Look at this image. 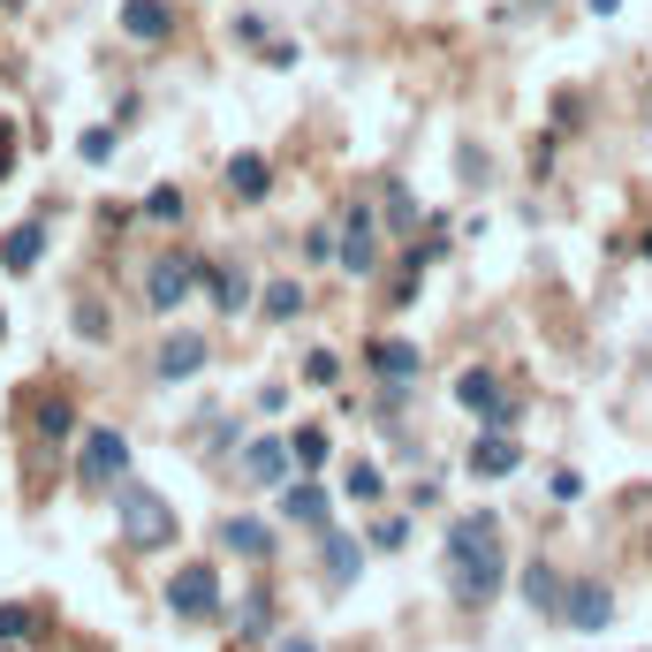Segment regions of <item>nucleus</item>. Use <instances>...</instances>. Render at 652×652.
I'll list each match as a JSON object with an SVG mask.
<instances>
[{"instance_id": "1", "label": "nucleus", "mask_w": 652, "mask_h": 652, "mask_svg": "<svg viewBox=\"0 0 652 652\" xmlns=\"http://www.w3.org/2000/svg\"><path fill=\"white\" fill-rule=\"evenodd\" d=\"M448 585H456L463 607H486L509 585V554H501V517L493 509L448 523Z\"/></svg>"}, {"instance_id": "2", "label": "nucleus", "mask_w": 652, "mask_h": 652, "mask_svg": "<svg viewBox=\"0 0 652 652\" xmlns=\"http://www.w3.org/2000/svg\"><path fill=\"white\" fill-rule=\"evenodd\" d=\"M115 531H122L130 554H160V546L175 539V509H167L152 486H122V493H115Z\"/></svg>"}, {"instance_id": "3", "label": "nucleus", "mask_w": 652, "mask_h": 652, "mask_svg": "<svg viewBox=\"0 0 652 652\" xmlns=\"http://www.w3.org/2000/svg\"><path fill=\"white\" fill-rule=\"evenodd\" d=\"M122 470H130V441H122L115 425H91V433H84V456H76V478H84L91 493H107Z\"/></svg>"}, {"instance_id": "4", "label": "nucleus", "mask_w": 652, "mask_h": 652, "mask_svg": "<svg viewBox=\"0 0 652 652\" xmlns=\"http://www.w3.org/2000/svg\"><path fill=\"white\" fill-rule=\"evenodd\" d=\"M167 607H175L183 622H213V615H220V569H205V562L175 569V577H167Z\"/></svg>"}, {"instance_id": "5", "label": "nucleus", "mask_w": 652, "mask_h": 652, "mask_svg": "<svg viewBox=\"0 0 652 652\" xmlns=\"http://www.w3.org/2000/svg\"><path fill=\"white\" fill-rule=\"evenodd\" d=\"M197 281H205V259H152V273H144V304H152V312H183Z\"/></svg>"}, {"instance_id": "6", "label": "nucleus", "mask_w": 652, "mask_h": 652, "mask_svg": "<svg viewBox=\"0 0 652 652\" xmlns=\"http://www.w3.org/2000/svg\"><path fill=\"white\" fill-rule=\"evenodd\" d=\"M562 622H569V630H607V622H615V591L599 585V577H577V585L562 591Z\"/></svg>"}, {"instance_id": "7", "label": "nucleus", "mask_w": 652, "mask_h": 652, "mask_svg": "<svg viewBox=\"0 0 652 652\" xmlns=\"http://www.w3.org/2000/svg\"><path fill=\"white\" fill-rule=\"evenodd\" d=\"M456 402L470 410V417H486V425H509V417H517V394L501 388L493 372H463V380H456Z\"/></svg>"}, {"instance_id": "8", "label": "nucleus", "mask_w": 652, "mask_h": 652, "mask_svg": "<svg viewBox=\"0 0 652 652\" xmlns=\"http://www.w3.org/2000/svg\"><path fill=\"white\" fill-rule=\"evenodd\" d=\"M205 357H213V349H205V334H191V326H183V334H167V341H160L152 372L175 388V380H197V372H205Z\"/></svg>"}, {"instance_id": "9", "label": "nucleus", "mask_w": 652, "mask_h": 652, "mask_svg": "<svg viewBox=\"0 0 652 652\" xmlns=\"http://www.w3.org/2000/svg\"><path fill=\"white\" fill-rule=\"evenodd\" d=\"M380 265V236H372V213L365 205H349V228H341V273H372Z\"/></svg>"}, {"instance_id": "10", "label": "nucleus", "mask_w": 652, "mask_h": 652, "mask_svg": "<svg viewBox=\"0 0 652 652\" xmlns=\"http://www.w3.org/2000/svg\"><path fill=\"white\" fill-rule=\"evenodd\" d=\"M175 31V8L167 0H122V39H137V46H160Z\"/></svg>"}, {"instance_id": "11", "label": "nucleus", "mask_w": 652, "mask_h": 652, "mask_svg": "<svg viewBox=\"0 0 652 652\" xmlns=\"http://www.w3.org/2000/svg\"><path fill=\"white\" fill-rule=\"evenodd\" d=\"M372 372H380L388 388H410V380L425 372V357H417V341H394V334H380V341H372Z\"/></svg>"}, {"instance_id": "12", "label": "nucleus", "mask_w": 652, "mask_h": 652, "mask_svg": "<svg viewBox=\"0 0 652 652\" xmlns=\"http://www.w3.org/2000/svg\"><path fill=\"white\" fill-rule=\"evenodd\" d=\"M509 470H523V448L493 425V433H478V448H470V478H509Z\"/></svg>"}, {"instance_id": "13", "label": "nucleus", "mask_w": 652, "mask_h": 652, "mask_svg": "<svg viewBox=\"0 0 652 652\" xmlns=\"http://www.w3.org/2000/svg\"><path fill=\"white\" fill-rule=\"evenodd\" d=\"M319 562H326V585H349V577H365V546L349 539V531H319Z\"/></svg>"}, {"instance_id": "14", "label": "nucleus", "mask_w": 652, "mask_h": 652, "mask_svg": "<svg viewBox=\"0 0 652 652\" xmlns=\"http://www.w3.org/2000/svg\"><path fill=\"white\" fill-rule=\"evenodd\" d=\"M39 259H46V220H23V228L0 236V265H8V273H31Z\"/></svg>"}, {"instance_id": "15", "label": "nucleus", "mask_w": 652, "mask_h": 652, "mask_svg": "<svg viewBox=\"0 0 652 652\" xmlns=\"http://www.w3.org/2000/svg\"><path fill=\"white\" fill-rule=\"evenodd\" d=\"M289 441H251V448H243V478H251V486H281V478H289Z\"/></svg>"}, {"instance_id": "16", "label": "nucleus", "mask_w": 652, "mask_h": 652, "mask_svg": "<svg viewBox=\"0 0 652 652\" xmlns=\"http://www.w3.org/2000/svg\"><path fill=\"white\" fill-rule=\"evenodd\" d=\"M228 191H236V197H251V205H259V197L273 191V167H265L259 152H236V160H228Z\"/></svg>"}, {"instance_id": "17", "label": "nucleus", "mask_w": 652, "mask_h": 652, "mask_svg": "<svg viewBox=\"0 0 652 652\" xmlns=\"http://www.w3.org/2000/svg\"><path fill=\"white\" fill-rule=\"evenodd\" d=\"M31 425H39V441H54V448H62L68 433H76V402H68V394H46V402L31 410Z\"/></svg>"}, {"instance_id": "18", "label": "nucleus", "mask_w": 652, "mask_h": 652, "mask_svg": "<svg viewBox=\"0 0 652 652\" xmlns=\"http://www.w3.org/2000/svg\"><path fill=\"white\" fill-rule=\"evenodd\" d=\"M265 630H273V591L251 585L243 599H236V638H265Z\"/></svg>"}, {"instance_id": "19", "label": "nucleus", "mask_w": 652, "mask_h": 652, "mask_svg": "<svg viewBox=\"0 0 652 652\" xmlns=\"http://www.w3.org/2000/svg\"><path fill=\"white\" fill-rule=\"evenodd\" d=\"M220 539H228L236 554H251V562H265V554H273V531H265L259 517H228V523H220Z\"/></svg>"}, {"instance_id": "20", "label": "nucleus", "mask_w": 652, "mask_h": 652, "mask_svg": "<svg viewBox=\"0 0 652 652\" xmlns=\"http://www.w3.org/2000/svg\"><path fill=\"white\" fill-rule=\"evenodd\" d=\"M281 517H289V523H312V531H326V493L312 486V478H304V486H289V493H281Z\"/></svg>"}, {"instance_id": "21", "label": "nucleus", "mask_w": 652, "mask_h": 652, "mask_svg": "<svg viewBox=\"0 0 652 652\" xmlns=\"http://www.w3.org/2000/svg\"><path fill=\"white\" fill-rule=\"evenodd\" d=\"M205 289H213V304H220V312H243V304H251V273H228V265H205Z\"/></svg>"}, {"instance_id": "22", "label": "nucleus", "mask_w": 652, "mask_h": 652, "mask_svg": "<svg viewBox=\"0 0 652 652\" xmlns=\"http://www.w3.org/2000/svg\"><path fill=\"white\" fill-rule=\"evenodd\" d=\"M523 599H531L539 615H562V577H554L546 562H531V569H523Z\"/></svg>"}, {"instance_id": "23", "label": "nucleus", "mask_w": 652, "mask_h": 652, "mask_svg": "<svg viewBox=\"0 0 652 652\" xmlns=\"http://www.w3.org/2000/svg\"><path fill=\"white\" fill-rule=\"evenodd\" d=\"M259 312H265V319H273V326H289V319H296V312H304V289H296V281H265Z\"/></svg>"}, {"instance_id": "24", "label": "nucleus", "mask_w": 652, "mask_h": 652, "mask_svg": "<svg viewBox=\"0 0 652 652\" xmlns=\"http://www.w3.org/2000/svg\"><path fill=\"white\" fill-rule=\"evenodd\" d=\"M289 456L304 463V470H319V463H326V433H319V425H296V441H289Z\"/></svg>"}, {"instance_id": "25", "label": "nucleus", "mask_w": 652, "mask_h": 652, "mask_svg": "<svg viewBox=\"0 0 652 652\" xmlns=\"http://www.w3.org/2000/svg\"><path fill=\"white\" fill-rule=\"evenodd\" d=\"M144 213H152V220H183L191 205H183V191H175V183H160V191L144 197Z\"/></svg>"}, {"instance_id": "26", "label": "nucleus", "mask_w": 652, "mask_h": 652, "mask_svg": "<svg viewBox=\"0 0 652 652\" xmlns=\"http://www.w3.org/2000/svg\"><path fill=\"white\" fill-rule=\"evenodd\" d=\"M380 486H388V478H380L372 463H349V501H380Z\"/></svg>"}, {"instance_id": "27", "label": "nucleus", "mask_w": 652, "mask_h": 652, "mask_svg": "<svg viewBox=\"0 0 652 652\" xmlns=\"http://www.w3.org/2000/svg\"><path fill=\"white\" fill-rule=\"evenodd\" d=\"M76 152H84L91 167H107V160H115V130H84V137H76Z\"/></svg>"}, {"instance_id": "28", "label": "nucleus", "mask_w": 652, "mask_h": 652, "mask_svg": "<svg viewBox=\"0 0 652 652\" xmlns=\"http://www.w3.org/2000/svg\"><path fill=\"white\" fill-rule=\"evenodd\" d=\"M31 638V607H0V645H23Z\"/></svg>"}, {"instance_id": "29", "label": "nucleus", "mask_w": 652, "mask_h": 652, "mask_svg": "<svg viewBox=\"0 0 652 652\" xmlns=\"http://www.w3.org/2000/svg\"><path fill=\"white\" fill-rule=\"evenodd\" d=\"M76 334H84V341H107V312H99V304H91V296H84V304H76Z\"/></svg>"}, {"instance_id": "30", "label": "nucleus", "mask_w": 652, "mask_h": 652, "mask_svg": "<svg viewBox=\"0 0 652 652\" xmlns=\"http://www.w3.org/2000/svg\"><path fill=\"white\" fill-rule=\"evenodd\" d=\"M417 220V205H410V191L402 183H388V228H410Z\"/></svg>"}, {"instance_id": "31", "label": "nucleus", "mask_w": 652, "mask_h": 652, "mask_svg": "<svg viewBox=\"0 0 652 652\" xmlns=\"http://www.w3.org/2000/svg\"><path fill=\"white\" fill-rule=\"evenodd\" d=\"M402 539H410V523H402V517H380V523H372V546H388V554H394Z\"/></svg>"}, {"instance_id": "32", "label": "nucleus", "mask_w": 652, "mask_h": 652, "mask_svg": "<svg viewBox=\"0 0 652 652\" xmlns=\"http://www.w3.org/2000/svg\"><path fill=\"white\" fill-rule=\"evenodd\" d=\"M236 39H243V46H259V54H265V15H236Z\"/></svg>"}, {"instance_id": "33", "label": "nucleus", "mask_w": 652, "mask_h": 652, "mask_svg": "<svg viewBox=\"0 0 652 652\" xmlns=\"http://www.w3.org/2000/svg\"><path fill=\"white\" fill-rule=\"evenodd\" d=\"M8 175H15V130L0 122V183H8Z\"/></svg>"}, {"instance_id": "34", "label": "nucleus", "mask_w": 652, "mask_h": 652, "mask_svg": "<svg viewBox=\"0 0 652 652\" xmlns=\"http://www.w3.org/2000/svg\"><path fill=\"white\" fill-rule=\"evenodd\" d=\"M273 652H319V645H312V638H281Z\"/></svg>"}, {"instance_id": "35", "label": "nucleus", "mask_w": 652, "mask_h": 652, "mask_svg": "<svg viewBox=\"0 0 652 652\" xmlns=\"http://www.w3.org/2000/svg\"><path fill=\"white\" fill-rule=\"evenodd\" d=\"M615 8H622V0H591V15H615Z\"/></svg>"}, {"instance_id": "36", "label": "nucleus", "mask_w": 652, "mask_h": 652, "mask_svg": "<svg viewBox=\"0 0 652 652\" xmlns=\"http://www.w3.org/2000/svg\"><path fill=\"white\" fill-rule=\"evenodd\" d=\"M645 259H652V228H645Z\"/></svg>"}, {"instance_id": "37", "label": "nucleus", "mask_w": 652, "mask_h": 652, "mask_svg": "<svg viewBox=\"0 0 652 652\" xmlns=\"http://www.w3.org/2000/svg\"><path fill=\"white\" fill-rule=\"evenodd\" d=\"M0 334H8V312H0Z\"/></svg>"}]
</instances>
